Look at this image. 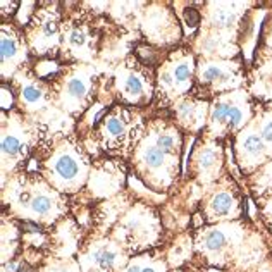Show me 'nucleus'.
I'll return each instance as SVG.
<instances>
[{
  "mask_svg": "<svg viewBox=\"0 0 272 272\" xmlns=\"http://www.w3.org/2000/svg\"><path fill=\"white\" fill-rule=\"evenodd\" d=\"M2 209L19 222L50 229L71 214V196L50 186L40 172L21 169L2 181Z\"/></svg>",
  "mask_w": 272,
  "mask_h": 272,
  "instance_id": "1",
  "label": "nucleus"
},
{
  "mask_svg": "<svg viewBox=\"0 0 272 272\" xmlns=\"http://www.w3.org/2000/svg\"><path fill=\"white\" fill-rule=\"evenodd\" d=\"M255 234L248 228L246 220L196 228L193 233V260L198 259L201 264L224 270H233V264H240L245 270L257 267L262 246L260 243L252 241Z\"/></svg>",
  "mask_w": 272,
  "mask_h": 272,
  "instance_id": "2",
  "label": "nucleus"
},
{
  "mask_svg": "<svg viewBox=\"0 0 272 272\" xmlns=\"http://www.w3.org/2000/svg\"><path fill=\"white\" fill-rule=\"evenodd\" d=\"M164 217L157 205L138 198L112 226L109 236L124 248L129 257L161 246L164 241Z\"/></svg>",
  "mask_w": 272,
  "mask_h": 272,
  "instance_id": "3",
  "label": "nucleus"
},
{
  "mask_svg": "<svg viewBox=\"0 0 272 272\" xmlns=\"http://www.w3.org/2000/svg\"><path fill=\"white\" fill-rule=\"evenodd\" d=\"M92 169V158L78 145L62 142L40 162V174L60 193L73 196L84 190Z\"/></svg>",
  "mask_w": 272,
  "mask_h": 272,
  "instance_id": "4",
  "label": "nucleus"
},
{
  "mask_svg": "<svg viewBox=\"0 0 272 272\" xmlns=\"http://www.w3.org/2000/svg\"><path fill=\"white\" fill-rule=\"evenodd\" d=\"M129 167L150 191L166 195L179 179L181 161L167 155L148 136H145L133 147Z\"/></svg>",
  "mask_w": 272,
  "mask_h": 272,
  "instance_id": "5",
  "label": "nucleus"
},
{
  "mask_svg": "<svg viewBox=\"0 0 272 272\" xmlns=\"http://www.w3.org/2000/svg\"><path fill=\"white\" fill-rule=\"evenodd\" d=\"M245 215V200L231 174H222L212 185L205 186L196 201V228L231 222Z\"/></svg>",
  "mask_w": 272,
  "mask_h": 272,
  "instance_id": "6",
  "label": "nucleus"
},
{
  "mask_svg": "<svg viewBox=\"0 0 272 272\" xmlns=\"http://www.w3.org/2000/svg\"><path fill=\"white\" fill-rule=\"evenodd\" d=\"M81 272H121L131 257L109 234L86 231L76 252Z\"/></svg>",
  "mask_w": 272,
  "mask_h": 272,
  "instance_id": "7",
  "label": "nucleus"
},
{
  "mask_svg": "<svg viewBox=\"0 0 272 272\" xmlns=\"http://www.w3.org/2000/svg\"><path fill=\"white\" fill-rule=\"evenodd\" d=\"M126 164L123 158L100 157L92 162L88 183L81 195L86 196L88 203L97 205L98 201L112 198L126 190Z\"/></svg>",
  "mask_w": 272,
  "mask_h": 272,
  "instance_id": "8",
  "label": "nucleus"
},
{
  "mask_svg": "<svg viewBox=\"0 0 272 272\" xmlns=\"http://www.w3.org/2000/svg\"><path fill=\"white\" fill-rule=\"evenodd\" d=\"M222 148L217 143H200L191 152L186 167V179L200 188H205L222 176Z\"/></svg>",
  "mask_w": 272,
  "mask_h": 272,
  "instance_id": "9",
  "label": "nucleus"
},
{
  "mask_svg": "<svg viewBox=\"0 0 272 272\" xmlns=\"http://www.w3.org/2000/svg\"><path fill=\"white\" fill-rule=\"evenodd\" d=\"M129 145V121L123 110L116 109L100 124V147L109 157L124 158Z\"/></svg>",
  "mask_w": 272,
  "mask_h": 272,
  "instance_id": "10",
  "label": "nucleus"
},
{
  "mask_svg": "<svg viewBox=\"0 0 272 272\" xmlns=\"http://www.w3.org/2000/svg\"><path fill=\"white\" fill-rule=\"evenodd\" d=\"M234 157H236V162L243 174L250 176L259 167L267 164L269 150H267L260 134L248 131V133H240V136H238L236 147H234Z\"/></svg>",
  "mask_w": 272,
  "mask_h": 272,
  "instance_id": "11",
  "label": "nucleus"
},
{
  "mask_svg": "<svg viewBox=\"0 0 272 272\" xmlns=\"http://www.w3.org/2000/svg\"><path fill=\"white\" fill-rule=\"evenodd\" d=\"M191 78H193V62L188 55L176 59L172 67L164 71L162 84L174 95H181L190 88Z\"/></svg>",
  "mask_w": 272,
  "mask_h": 272,
  "instance_id": "12",
  "label": "nucleus"
},
{
  "mask_svg": "<svg viewBox=\"0 0 272 272\" xmlns=\"http://www.w3.org/2000/svg\"><path fill=\"white\" fill-rule=\"evenodd\" d=\"M166 246V257L167 264L171 269H181L193 262L195 255V243H193V233L181 231L177 233L172 241Z\"/></svg>",
  "mask_w": 272,
  "mask_h": 272,
  "instance_id": "13",
  "label": "nucleus"
},
{
  "mask_svg": "<svg viewBox=\"0 0 272 272\" xmlns=\"http://www.w3.org/2000/svg\"><path fill=\"white\" fill-rule=\"evenodd\" d=\"M169 270H171V267L167 264L166 246L161 245L153 248V250L131 257L129 262L121 272H169Z\"/></svg>",
  "mask_w": 272,
  "mask_h": 272,
  "instance_id": "14",
  "label": "nucleus"
},
{
  "mask_svg": "<svg viewBox=\"0 0 272 272\" xmlns=\"http://www.w3.org/2000/svg\"><path fill=\"white\" fill-rule=\"evenodd\" d=\"M250 176V191L257 201L255 205L264 207L272 196V164H264Z\"/></svg>",
  "mask_w": 272,
  "mask_h": 272,
  "instance_id": "15",
  "label": "nucleus"
},
{
  "mask_svg": "<svg viewBox=\"0 0 272 272\" xmlns=\"http://www.w3.org/2000/svg\"><path fill=\"white\" fill-rule=\"evenodd\" d=\"M119 86L123 95L129 102H140L147 93L148 86L145 84V79L134 71H124L119 76Z\"/></svg>",
  "mask_w": 272,
  "mask_h": 272,
  "instance_id": "16",
  "label": "nucleus"
},
{
  "mask_svg": "<svg viewBox=\"0 0 272 272\" xmlns=\"http://www.w3.org/2000/svg\"><path fill=\"white\" fill-rule=\"evenodd\" d=\"M21 59V47L17 41L16 35L12 31H9L2 28V69L4 73L7 71V65H14L17 60Z\"/></svg>",
  "mask_w": 272,
  "mask_h": 272,
  "instance_id": "17",
  "label": "nucleus"
},
{
  "mask_svg": "<svg viewBox=\"0 0 272 272\" xmlns=\"http://www.w3.org/2000/svg\"><path fill=\"white\" fill-rule=\"evenodd\" d=\"M36 272H81V267L74 257L49 255Z\"/></svg>",
  "mask_w": 272,
  "mask_h": 272,
  "instance_id": "18",
  "label": "nucleus"
},
{
  "mask_svg": "<svg viewBox=\"0 0 272 272\" xmlns=\"http://www.w3.org/2000/svg\"><path fill=\"white\" fill-rule=\"evenodd\" d=\"M86 92L88 86L84 78H71L67 81V86H65V102L71 107H76L86 97Z\"/></svg>",
  "mask_w": 272,
  "mask_h": 272,
  "instance_id": "19",
  "label": "nucleus"
},
{
  "mask_svg": "<svg viewBox=\"0 0 272 272\" xmlns=\"http://www.w3.org/2000/svg\"><path fill=\"white\" fill-rule=\"evenodd\" d=\"M21 100L25 102L28 109H38L43 104V93L35 84H25L21 88Z\"/></svg>",
  "mask_w": 272,
  "mask_h": 272,
  "instance_id": "20",
  "label": "nucleus"
},
{
  "mask_svg": "<svg viewBox=\"0 0 272 272\" xmlns=\"http://www.w3.org/2000/svg\"><path fill=\"white\" fill-rule=\"evenodd\" d=\"M229 110H231V104H229V102H224V100L217 102V104L212 107V123L226 126Z\"/></svg>",
  "mask_w": 272,
  "mask_h": 272,
  "instance_id": "21",
  "label": "nucleus"
},
{
  "mask_svg": "<svg viewBox=\"0 0 272 272\" xmlns=\"http://www.w3.org/2000/svg\"><path fill=\"white\" fill-rule=\"evenodd\" d=\"M69 43H71L73 50H83L84 47L88 45V35L86 31L83 30V28H76V30H73L71 33H69Z\"/></svg>",
  "mask_w": 272,
  "mask_h": 272,
  "instance_id": "22",
  "label": "nucleus"
},
{
  "mask_svg": "<svg viewBox=\"0 0 272 272\" xmlns=\"http://www.w3.org/2000/svg\"><path fill=\"white\" fill-rule=\"evenodd\" d=\"M200 78L203 83H215V81H220V79L226 78V74L222 73L220 65H207V67L200 73Z\"/></svg>",
  "mask_w": 272,
  "mask_h": 272,
  "instance_id": "23",
  "label": "nucleus"
},
{
  "mask_svg": "<svg viewBox=\"0 0 272 272\" xmlns=\"http://www.w3.org/2000/svg\"><path fill=\"white\" fill-rule=\"evenodd\" d=\"M241 124H243V110L240 107L231 105V110H229L228 119H226V128L229 131H233V129L240 128Z\"/></svg>",
  "mask_w": 272,
  "mask_h": 272,
  "instance_id": "24",
  "label": "nucleus"
},
{
  "mask_svg": "<svg viewBox=\"0 0 272 272\" xmlns=\"http://www.w3.org/2000/svg\"><path fill=\"white\" fill-rule=\"evenodd\" d=\"M260 215H262V220L265 222L267 229L272 233V196L264 207H260Z\"/></svg>",
  "mask_w": 272,
  "mask_h": 272,
  "instance_id": "25",
  "label": "nucleus"
},
{
  "mask_svg": "<svg viewBox=\"0 0 272 272\" xmlns=\"http://www.w3.org/2000/svg\"><path fill=\"white\" fill-rule=\"evenodd\" d=\"M169 272H191L188 267H181V269H171Z\"/></svg>",
  "mask_w": 272,
  "mask_h": 272,
  "instance_id": "26",
  "label": "nucleus"
}]
</instances>
